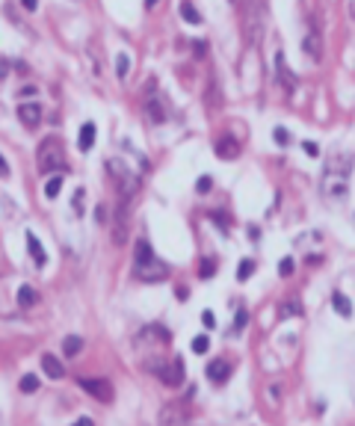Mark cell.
<instances>
[{
	"label": "cell",
	"instance_id": "7",
	"mask_svg": "<svg viewBox=\"0 0 355 426\" xmlns=\"http://www.w3.org/2000/svg\"><path fill=\"white\" fill-rule=\"evenodd\" d=\"M302 47H305V53H308L314 62H320V59H323V39H320V27H317V24H314V27H311V33L302 39Z\"/></svg>",
	"mask_w": 355,
	"mask_h": 426
},
{
	"label": "cell",
	"instance_id": "16",
	"mask_svg": "<svg viewBox=\"0 0 355 426\" xmlns=\"http://www.w3.org/2000/svg\"><path fill=\"white\" fill-rule=\"evenodd\" d=\"M332 308H335L341 317H353V302H350V296H347V293H341V290H335V293H332Z\"/></svg>",
	"mask_w": 355,
	"mask_h": 426
},
{
	"label": "cell",
	"instance_id": "21",
	"mask_svg": "<svg viewBox=\"0 0 355 426\" xmlns=\"http://www.w3.org/2000/svg\"><path fill=\"white\" fill-rule=\"evenodd\" d=\"M59 190H62V178H59V175H53V178L44 184V198H56V195H59Z\"/></svg>",
	"mask_w": 355,
	"mask_h": 426
},
{
	"label": "cell",
	"instance_id": "20",
	"mask_svg": "<svg viewBox=\"0 0 355 426\" xmlns=\"http://www.w3.org/2000/svg\"><path fill=\"white\" fill-rule=\"evenodd\" d=\"M18 388H21V394H36V391H39V376L27 373V376L18 382Z\"/></svg>",
	"mask_w": 355,
	"mask_h": 426
},
{
	"label": "cell",
	"instance_id": "8",
	"mask_svg": "<svg viewBox=\"0 0 355 426\" xmlns=\"http://www.w3.org/2000/svg\"><path fill=\"white\" fill-rule=\"evenodd\" d=\"M204 373H207V379H210V382L225 385V382L231 379V364H228L225 358H213V361L207 364V370H204Z\"/></svg>",
	"mask_w": 355,
	"mask_h": 426
},
{
	"label": "cell",
	"instance_id": "38",
	"mask_svg": "<svg viewBox=\"0 0 355 426\" xmlns=\"http://www.w3.org/2000/svg\"><path fill=\"white\" fill-rule=\"evenodd\" d=\"M213 219H216V222H219V225H222V228H225V225H228V219H225V216H222V213H213Z\"/></svg>",
	"mask_w": 355,
	"mask_h": 426
},
{
	"label": "cell",
	"instance_id": "32",
	"mask_svg": "<svg viewBox=\"0 0 355 426\" xmlns=\"http://www.w3.org/2000/svg\"><path fill=\"white\" fill-rule=\"evenodd\" d=\"M246 320H249V314H246V311H240V314L234 317V332H240V329L246 326Z\"/></svg>",
	"mask_w": 355,
	"mask_h": 426
},
{
	"label": "cell",
	"instance_id": "3",
	"mask_svg": "<svg viewBox=\"0 0 355 426\" xmlns=\"http://www.w3.org/2000/svg\"><path fill=\"white\" fill-rule=\"evenodd\" d=\"M243 36L246 44L255 47L264 36V0H249L243 9Z\"/></svg>",
	"mask_w": 355,
	"mask_h": 426
},
{
	"label": "cell",
	"instance_id": "25",
	"mask_svg": "<svg viewBox=\"0 0 355 426\" xmlns=\"http://www.w3.org/2000/svg\"><path fill=\"white\" fill-rule=\"evenodd\" d=\"M207 349H210V338H207V335H198V338L193 341V352H196V355H204Z\"/></svg>",
	"mask_w": 355,
	"mask_h": 426
},
{
	"label": "cell",
	"instance_id": "23",
	"mask_svg": "<svg viewBox=\"0 0 355 426\" xmlns=\"http://www.w3.org/2000/svg\"><path fill=\"white\" fill-rule=\"evenodd\" d=\"M252 272H255V261H252V258L240 261V267H237V281H246V278H252Z\"/></svg>",
	"mask_w": 355,
	"mask_h": 426
},
{
	"label": "cell",
	"instance_id": "30",
	"mask_svg": "<svg viewBox=\"0 0 355 426\" xmlns=\"http://www.w3.org/2000/svg\"><path fill=\"white\" fill-rule=\"evenodd\" d=\"M302 151H305L308 157H317V154H320V145H317V142H302Z\"/></svg>",
	"mask_w": 355,
	"mask_h": 426
},
{
	"label": "cell",
	"instance_id": "11",
	"mask_svg": "<svg viewBox=\"0 0 355 426\" xmlns=\"http://www.w3.org/2000/svg\"><path fill=\"white\" fill-rule=\"evenodd\" d=\"M213 151H216V157H222V160H234V157L240 154V142H237L234 136H222V139L213 145Z\"/></svg>",
	"mask_w": 355,
	"mask_h": 426
},
{
	"label": "cell",
	"instance_id": "27",
	"mask_svg": "<svg viewBox=\"0 0 355 426\" xmlns=\"http://www.w3.org/2000/svg\"><path fill=\"white\" fill-rule=\"evenodd\" d=\"M273 139H276L278 145H290V133H287L284 127H276V130H273Z\"/></svg>",
	"mask_w": 355,
	"mask_h": 426
},
{
	"label": "cell",
	"instance_id": "34",
	"mask_svg": "<svg viewBox=\"0 0 355 426\" xmlns=\"http://www.w3.org/2000/svg\"><path fill=\"white\" fill-rule=\"evenodd\" d=\"M18 95H21V98H33V95H36V86H27V89H21Z\"/></svg>",
	"mask_w": 355,
	"mask_h": 426
},
{
	"label": "cell",
	"instance_id": "12",
	"mask_svg": "<svg viewBox=\"0 0 355 426\" xmlns=\"http://www.w3.org/2000/svg\"><path fill=\"white\" fill-rule=\"evenodd\" d=\"M41 370H44V376H47V379H62V376H65L62 361H59L56 355H50V352H44V355H41Z\"/></svg>",
	"mask_w": 355,
	"mask_h": 426
},
{
	"label": "cell",
	"instance_id": "28",
	"mask_svg": "<svg viewBox=\"0 0 355 426\" xmlns=\"http://www.w3.org/2000/svg\"><path fill=\"white\" fill-rule=\"evenodd\" d=\"M281 314H287V317H299V314H302V308H299V302L293 299V302H287V305L281 308Z\"/></svg>",
	"mask_w": 355,
	"mask_h": 426
},
{
	"label": "cell",
	"instance_id": "6",
	"mask_svg": "<svg viewBox=\"0 0 355 426\" xmlns=\"http://www.w3.org/2000/svg\"><path fill=\"white\" fill-rule=\"evenodd\" d=\"M157 376H160V382L166 385V388H181V382H184V361L175 355V358H169L160 370H157Z\"/></svg>",
	"mask_w": 355,
	"mask_h": 426
},
{
	"label": "cell",
	"instance_id": "15",
	"mask_svg": "<svg viewBox=\"0 0 355 426\" xmlns=\"http://www.w3.org/2000/svg\"><path fill=\"white\" fill-rule=\"evenodd\" d=\"M27 249H30V258L36 261V267L47 264V255H44V249H41V243H39V237L33 231H27Z\"/></svg>",
	"mask_w": 355,
	"mask_h": 426
},
{
	"label": "cell",
	"instance_id": "39",
	"mask_svg": "<svg viewBox=\"0 0 355 426\" xmlns=\"http://www.w3.org/2000/svg\"><path fill=\"white\" fill-rule=\"evenodd\" d=\"M157 3H160V0H145V6H148V9H154Z\"/></svg>",
	"mask_w": 355,
	"mask_h": 426
},
{
	"label": "cell",
	"instance_id": "9",
	"mask_svg": "<svg viewBox=\"0 0 355 426\" xmlns=\"http://www.w3.org/2000/svg\"><path fill=\"white\" fill-rule=\"evenodd\" d=\"M142 110H145V116H148L154 124H163V121H166V107L160 104V95H145Z\"/></svg>",
	"mask_w": 355,
	"mask_h": 426
},
{
	"label": "cell",
	"instance_id": "22",
	"mask_svg": "<svg viewBox=\"0 0 355 426\" xmlns=\"http://www.w3.org/2000/svg\"><path fill=\"white\" fill-rule=\"evenodd\" d=\"M216 270H219V264H216L213 258H201V267H198V275H201V278L216 275Z\"/></svg>",
	"mask_w": 355,
	"mask_h": 426
},
{
	"label": "cell",
	"instance_id": "36",
	"mask_svg": "<svg viewBox=\"0 0 355 426\" xmlns=\"http://www.w3.org/2000/svg\"><path fill=\"white\" fill-rule=\"evenodd\" d=\"M193 47H196L198 56H204V41H193Z\"/></svg>",
	"mask_w": 355,
	"mask_h": 426
},
{
	"label": "cell",
	"instance_id": "10",
	"mask_svg": "<svg viewBox=\"0 0 355 426\" xmlns=\"http://www.w3.org/2000/svg\"><path fill=\"white\" fill-rule=\"evenodd\" d=\"M18 118H21L24 127H39V121H41V107H39V104H21V107H18Z\"/></svg>",
	"mask_w": 355,
	"mask_h": 426
},
{
	"label": "cell",
	"instance_id": "5",
	"mask_svg": "<svg viewBox=\"0 0 355 426\" xmlns=\"http://www.w3.org/2000/svg\"><path fill=\"white\" fill-rule=\"evenodd\" d=\"M77 382H80V388H83L86 394H92L98 403H113V385H110V379H104V376H80Z\"/></svg>",
	"mask_w": 355,
	"mask_h": 426
},
{
	"label": "cell",
	"instance_id": "26",
	"mask_svg": "<svg viewBox=\"0 0 355 426\" xmlns=\"http://www.w3.org/2000/svg\"><path fill=\"white\" fill-rule=\"evenodd\" d=\"M278 275H284V278L293 275V258H281L278 261Z\"/></svg>",
	"mask_w": 355,
	"mask_h": 426
},
{
	"label": "cell",
	"instance_id": "17",
	"mask_svg": "<svg viewBox=\"0 0 355 426\" xmlns=\"http://www.w3.org/2000/svg\"><path fill=\"white\" fill-rule=\"evenodd\" d=\"M18 305H21V308H36V305H39V293H36L30 284H24V287L18 290Z\"/></svg>",
	"mask_w": 355,
	"mask_h": 426
},
{
	"label": "cell",
	"instance_id": "14",
	"mask_svg": "<svg viewBox=\"0 0 355 426\" xmlns=\"http://www.w3.org/2000/svg\"><path fill=\"white\" fill-rule=\"evenodd\" d=\"M276 71H278V80H281V86H287V92H293V86H296V77L290 74V68H287V62H284V53H276Z\"/></svg>",
	"mask_w": 355,
	"mask_h": 426
},
{
	"label": "cell",
	"instance_id": "35",
	"mask_svg": "<svg viewBox=\"0 0 355 426\" xmlns=\"http://www.w3.org/2000/svg\"><path fill=\"white\" fill-rule=\"evenodd\" d=\"M0 178H9V166H6V160L0 157Z\"/></svg>",
	"mask_w": 355,
	"mask_h": 426
},
{
	"label": "cell",
	"instance_id": "1",
	"mask_svg": "<svg viewBox=\"0 0 355 426\" xmlns=\"http://www.w3.org/2000/svg\"><path fill=\"white\" fill-rule=\"evenodd\" d=\"M133 272H136V278H142V281H163V278L169 275V267L154 255V249H151L148 240H139V243H136Z\"/></svg>",
	"mask_w": 355,
	"mask_h": 426
},
{
	"label": "cell",
	"instance_id": "31",
	"mask_svg": "<svg viewBox=\"0 0 355 426\" xmlns=\"http://www.w3.org/2000/svg\"><path fill=\"white\" fill-rule=\"evenodd\" d=\"M201 323H204V329H216V317L210 311H201Z\"/></svg>",
	"mask_w": 355,
	"mask_h": 426
},
{
	"label": "cell",
	"instance_id": "29",
	"mask_svg": "<svg viewBox=\"0 0 355 426\" xmlns=\"http://www.w3.org/2000/svg\"><path fill=\"white\" fill-rule=\"evenodd\" d=\"M210 187H213V181H210L207 175H201V178L196 181V190H198V193H210Z\"/></svg>",
	"mask_w": 355,
	"mask_h": 426
},
{
	"label": "cell",
	"instance_id": "4",
	"mask_svg": "<svg viewBox=\"0 0 355 426\" xmlns=\"http://www.w3.org/2000/svg\"><path fill=\"white\" fill-rule=\"evenodd\" d=\"M36 160H39V169L47 175V172H56V169H62L65 166V160H62V145H59V139H41V145H39V151H36Z\"/></svg>",
	"mask_w": 355,
	"mask_h": 426
},
{
	"label": "cell",
	"instance_id": "13",
	"mask_svg": "<svg viewBox=\"0 0 355 426\" xmlns=\"http://www.w3.org/2000/svg\"><path fill=\"white\" fill-rule=\"evenodd\" d=\"M95 139H98V127H95L92 121H86V124L80 127V136H77V148H80V151H92Z\"/></svg>",
	"mask_w": 355,
	"mask_h": 426
},
{
	"label": "cell",
	"instance_id": "2",
	"mask_svg": "<svg viewBox=\"0 0 355 426\" xmlns=\"http://www.w3.org/2000/svg\"><path fill=\"white\" fill-rule=\"evenodd\" d=\"M353 157L350 154H341V157H335L329 166H326V172H323V187H326V193L329 195H335V198H344L347 195V190H350V172H353Z\"/></svg>",
	"mask_w": 355,
	"mask_h": 426
},
{
	"label": "cell",
	"instance_id": "33",
	"mask_svg": "<svg viewBox=\"0 0 355 426\" xmlns=\"http://www.w3.org/2000/svg\"><path fill=\"white\" fill-rule=\"evenodd\" d=\"M21 6H24L27 12H36V6H39V0H21Z\"/></svg>",
	"mask_w": 355,
	"mask_h": 426
},
{
	"label": "cell",
	"instance_id": "24",
	"mask_svg": "<svg viewBox=\"0 0 355 426\" xmlns=\"http://www.w3.org/2000/svg\"><path fill=\"white\" fill-rule=\"evenodd\" d=\"M127 68H130V56H127V53H118V56H116V74H118L121 80L127 77Z\"/></svg>",
	"mask_w": 355,
	"mask_h": 426
},
{
	"label": "cell",
	"instance_id": "19",
	"mask_svg": "<svg viewBox=\"0 0 355 426\" xmlns=\"http://www.w3.org/2000/svg\"><path fill=\"white\" fill-rule=\"evenodd\" d=\"M181 18H184L187 24H201V15H198V9H196L190 0H184V3H181Z\"/></svg>",
	"mask_w": 355,
	"mask_h": 426
},
{
	"label": "cell",
	"instance_id": "18",
	"mask_svg": "<svg viewBox=\"0 0 355 426\" xmlns=\"http://www.w3.org/2000/svg\"><path fill=\"white\" fill-rule=\"evenodd\" d=\"M80 349H83V338H77V335H68V338L62 341V355L74 358V355H80Z\"/></svg>",
	"mask_w": 355,
	"mask_h": 426
},
{
	"label": "cell",
	"instance_id": "37",
	"mask_svg": "<svg viewBox=\"0 0 355 426\" xmlns=\"http://www.w3.org/2000/svg\"><path fill=\"white\" fill-rule=\"evenodd\" d=\"M71 426H95V424H92L89 418H80V421H74V424H71Z\"/></svg>",
	"mask_w": 355,
	"mask_h": 426
}]
</instances>
